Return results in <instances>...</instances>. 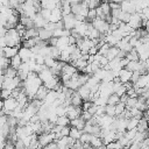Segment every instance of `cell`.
<instances>
[{
	"mask_svg": "<svg viewBox=\"0 0 149 149\" xmlns=\"http://www.w3.org/2000/svg\"><path fill=\"white\" fill-rule=\"evenodd\" d=\"M21 64H22V59L20 58L19 55H15L14 57H12L9 59V66L13 68V69H15V70H19V68H20Z\"/></svg>",
	"mask_w": 149,
	"mask_h": 149,
	"instance_id": "cell-26",
	"label": "cell"
},
{
	"mask_svg": "<svg viewBox=\"0 0 149 149\" xmlns=\"http://www.w3.org/2000/svg\"><path fill=\"white\" fill-rule=\"evenodd\" d=\"M127 24H128L133 30L140 29V28L142 27V17H141V14L137 13V12L130 14V17H129V21L127 22Z\"/></svg>",
	"mask_w": 149,
	"mask_h": 149,
	"instance_id": "cell-4",
	"label": "cell"
},
{
	"mask_svg": "<svg viewBox=\"0 0 149 149\" xmlns=\"http://www.w3.org/2000/svg\"><path fill=\"white\" fill-rule=\"evenodd\" d=\"M2 7H3V5H2V2H1V1H0V9H1V8H2Z\"/></svg>",
	"mask_w": 149,
	"mask_h": 149,
	"instance_id": "cell-50",
	"label": "cell"
},
{
	"mask_svg": "<svg viewBox=\"0 0 149 149\" xmlns=\"http://www.w3.org/2000/svg\"><path fill=\"white\" fill-rule=\"evenodd\" d=\"M37 141H38L40 146L43 148L47 144H49V143L55 141V134L52 132H50V133H42V134L37 135Z\"/></svg>",
	"mask_w": 149,
	"mask_h": 149,
	"instance_id": "cell-6",
	"label": "cell"
},
{
	"mask_svg": "<svg viewBox=\"0 0 149 149\" xmlns=\"http://www.w3.org/2000/svg\"><path fill=\"white\" fill-rule=\"evenodd\" d=\"M120 102V97L119 95H116L115 93H112L108 98H107V105H116V104H119Z\"/></svg>",
	"mask_w": 149,
	"mask_h": 149,
	"instance_id": "cell-33",
	"label": "cell"
},
{
	"mask_svg": "<svg viewBox=\"0 0 149 149\" xmlns=\"http://www.w3.org/2000/svg\"><path fill=\"white\" fill-rule=\"evenodd\" d=\"M126 58L128 59V61H140L139 59V54L136 52V50L133 48L129 52H127L126 54Z\"/></svg>",
	"mask_w": 149,
	"mask_h": 149,
	"instance_id": "cell-35",
	"label": "cell"
},
{
	"mask_svg": "<svg viewBox=\"0 0 149 149\" xmlns=\"http://www.w3.org/2000/svg\"><path fill=\"white\" fill-rule=\"evenodd\" d=\"M118 77H119V79H120V81L122 83V84H126V83H130V78H132V72L129 71V70H127V69H121L120 71H119V74H118Z\"/></svg>",
	"mask_w": 149,
	"mask_h": 149,
	"instance_id": "cell-12",
	"label": "cell"
},
{
	"mask_svg": "<svg viewBox=\"0 0 149 149\" xmlns=\"http://www.w3.org/2000/svg\"><path fill=\"white\" fill-rule=\"evenodd\" d=\"M105 114L108 116H115V106L114 105H106L105 106Z\"/></svg>",
	"mask_w": 149,
	"mask_h": 149,
	"instance_id": "cell-38",
	"label": "cell"
},
{
	"mask_svg": "<svg viewBox=\"0 0 149 149\" xmlns=\"http://www.w3.org/2000/svg\"><path fill=\"white\" fill-rule=\"evenodd\" d=\"M90 88L88 87H86L85 85H81L78 90H77V93L79 94V97L83 99V101H86V100H88V98H90Z\"/></svg>",
	"mask_w": 149,
	"mask_h": 149,
	"instance_id": "cell-21",
	"label": "cell"
},
{
	"mask_svg": "<svg viewBox=\"0 0 149 149\" xmlns=\"http://www.w3.org/2000/svg\"><path fill=\"white\" fill-rule=\"evenodd\" d=\"M101 12L105 14V16H111V7H109V2L108 1H101L99 5Z\"/></svg>",
	"mask_w": 149,
	"mask_h": 149,
	"instance_id": "cell-30",
	"label": "cell"
},
{
	"mask_svg": "<svg viewBox=\"0 0 149 149\" xmlns=\"http://www.w3.org/2000/svg\"><path fill=\"white\" fill-rule=\"evenodd\" d=\"M70 105L74 106V107H81L83 105V99L79 97V94L77 93V91H73L71 97H70Z\"/></svg>",
	"mask_w": 149,
	"mask_h": 149,
	"instance_id": "cell-18",
	"label": "cell"
},
{
	"mask_svg": "<svg viewBox=\"0 0 149 149\" xmlns=\"http://www.w3.org/2000/svg\"><path fill=\"white\" fill-rule=\"evenodd\" d=\"M68 45H70V41H69V36H62V37H58L57 38V42H56V48L59 50V51H63Z\"/></svg>",
	"mask_w": 149,
	"mask_h": 149,
	"instance_id": "cell-17",
	"label": "cell"
},
{
	"mask_svg": "<svg viewBox=\"0 0 149 149\" xmlns=\"http://www.w3.org/2000/svg\"><path fill=\"white\" fill-rule=\"evenodd\" d=\"M35 37H38V29L35 28V27H33V28H28V29H26V33H24L22 40L35 38Z\"/></svg>",
	"mask_w": 149,
	"mask_h": 149,
	"instance_id": "cell-22",
	"label": "cell"
},
{
	"mask_svg": "<svg viewBox=\"0 0 149 149\" xmlns=\"http://www.w3.org/2000/svg\"><path fill=\"white\" fill-rule=\"evenodd\" d=\"M56 63H57V59H55V58H52V57H50V56L44 57V65H45L47 68L51 69V68H54V66L56 65Z\"/></svg>",
	"mask_w": 149,
	"mask_h": 149,
	"instance_id": "cell-36",
	"label": "cell"
},
{
	"mask_svg": "<svg viewBox=\"0 0 149 149\" xmlns=\"http://www.w3.org/2000/svg\"><path fill=\"white\" fill-rule=\"evenodd\" d=\"M63 19V13H62V9H61V6L59 7H56L55 9L51 10V14H50V19H49V22H59L62 21Z\"/></svg>",
	"mask_w": 149,
	"mask_h": 149,
	"instance_id": "cell-11",
	"label": "cell"
},
{
	"mask_svg": "<svg viewBox=\"0 0 149 149\" xmlns=\"http://www.w3.org/2000/svg\"><path fill=\"white\" fill-rule=\"evenodd\" d=\"M92 136L93 135H91V134H88V133H81V136H80V139H79V142H81L83 144H85V143H87V144H90V141H91V139H92Z\"/></svg>",
	"mask_w": 149,
	"mask_h": 149,
	"instance_id": "cell-39",
	"label": "cell"
},
{
	"mask_svg": "<svg viewBox=\"0 0 149 149\" xmlns=\"http://www.w3.org/2000/svg\"><path fill=\"white\" fill-rule=\"evenodd\" d=\"M17 107V101L15 98L13 97H9L8 99H5L3 100V108L1 111L2 114H6V115H9V113L12 111H14L15 108Z\"/></svg>",
	"mask_w": 149,
	"mask_h": 149,
	"instance_id": "cell-5",
	"label": "cell"
},
{
	"mask_svg": "<svg viewBox=\"0 0 149 149\" xmlns=\"http://www.w3.org/2000/svg\"><path fill=\"white\" fill-rule=\"evenodd\" d=\"M3 76H5L6 78H14V77L17 76V70H15V69L8 66V68L3 71Z\"/></svg>",
	"mask_w": 149,
	"mask_h": 149,
	"instance_id": "cell-32",
	"label": "cell"
},
{
	"mask_svg": "<svg viewBox=\"0 0 149 149\" xmlns=\"http://www.w3.org/2000/svg\"><path fill=\"white\" fill-rule=\"evenodd\" d=\"M5 38H6L7 47H20V43H21V40H22L15 28L7 29V33L5 35Z\"/></svg>",
	"mask_w": 149,
	"mask_h": 149,
	"instance_id": "cell-1",
	"label": "cell"
},
{
	"mask_svg": "<svg viewBox=\"0 0 149 149\" xmlns=\"http://www.w3.org/2000/svg\"><path fill=\"white\" fill-rule=\"evenodd\" d=\"M85 125H86V122H85L80 116H79V118H77V119L70 120V127L77 128V129H79V130H81V132H83V129H84Z\"/></svg>",
	"mask_w": 149,
	"mask_h": 149,
	"instance_id": "cell-20",
	"label": "cell"
},
{
	"mask_svg": "<svg viewBox=\"0 0 149 149\" xmlns=\"http://www.w3.org/2000/svg\"><path fill=\"white\" fill-rule=\"evenodd\" d=\"M93 104H94L95 106H106V105H107V98L99 95V97L93 101Z\"/></svg>",
	"mask_w": 149,
	"mask_h": 149,
	"instance_id": "cell-40",
	"label": "cell"
},
{
	"mask_svg": "<svg viewBox=\"0 0 149 149\" xmlns=\"http://www.w3.org/2000/svg\"><path fill=\"white\" fill-rule=\"evenodd\" d=\"M126 111V105L123 102H119L115 105V116H120Z\"/></svg>",
	"mask_w": 149,
	"mask_h": 149,
	"instance_id": "cell-37",
	"label": "cell"
},
{
	"mask_svg": "<svg viewBox=\"0 0 149 149\" xmlns=\"http://www.w3.org/2000/svg\"><path fill=\"white\" fill-rule=\"evenodd\" d=\"M93 28H95L101 35H106V34H111L109 33V23L106 21V20H102V19H99L97 17L93 22H91Z\"/></svg>",
	"mask_w": 149,
	"mask_h": 149,
	"instance_id": "cell-2",
	"label": "cell"
},
{
	"mask_svg": "<svg viewBox=\"0 0 149 149\" xmlns=\"http://www.w3.org/2000/svg\"><path fill=\"white\" fill-rule=\"evenodd\" d=\"M120 8H121V10H122V12L128 13V14H133V13H135V12H136L134 2H133V1H130V0H123V1L120 3Z\"/></svg>",
	"mask_w": 149,
	"mask_h": 149,
	"instance_id": "cell-10",
	"label": "cell"
},
{
	"mask_svg": "<svg viewBox=\"0 0 149 149\" xmlns=\"http://www.w3.org/2000/svg\"><path fill=\"white\" fill-rule=\"evenodd\" d=\"M86 3H87L88 9H95L97 7H99V5H100V0H88Z\"/></svg>",
	"mask_w": 149,
	"mask_h": 149,
	"instance_id": "cell-43",
	"label": "cell"
},
{
	"mask_svg": "<svg viewBox=\"0 0 149 149\" xmlns=\"http://www.w3.org/2000/svg\"><path fill=\"white\" fill-rule=\"evenodd\" d=\"M48 92H49V90H48V88L42 84V85L38 87V90H37V92H36V94H35V98H34V99H37V100L43 101V100L45 99V97H47Z\"/></svg>",
	"mask_w": 149,
	"mask_h": 149,
	"instance_id": "cell-19",
	"label": "cell"
},
{
	"mask_svg": "<svg viewBox=\"0 0 149 149\" xmlns=\"http://www.w3.org/2000/svg\"><path fill=\"white\" fill-rule=\"evenodd\" d=\"M57 97H58V93H57L56 91L51 90V91L48 92V94H47L45 99L43 100V102H44V104H48V105H52V104L55 102V100L57 99Z\"/></svg>",
	"mask_w": 149,
	"mask_h": 149,
	"instance_id": "cell-24",
	"label": "cell"
},
{
	"mask_svg": "<svg viewBox=\"0 0 149 149\" xmlns=\"http://www.w3.org/2000/svg\"><path fill=\"white\" fill-rule=\"evenodd\" d=\"M33 20V23H34V27L37 28V29H41V28H44V26L48 23L47 20H44L40 13H36V15L31 19Z\"/></svg>",
	"mask_w": 149,
	"mask_h": 149,
	"instance_id": "cell-13",
	"label": "cell"
},
{
	"mask_svg": "<svg viewBox=\"0 0 149 149\" xmlns=\"http://www.w3.org/2000/svg\"><path fill=\"white\" fill-rule=\"evenodd\" d=\"M17 55L20 56V58L22 59V62H28L29 59L34 58V54L31 52V50L29 48H26V47H20Z\"/></svg>",
	"mask_w": 149,
	"mask_h": 149,
	"instance_id": "cell-9",
	"label": "cell"
},
{
	"mask_svg": "<svg viewBox=\"0 0 149 149\" xmlns=\"http://www.w3.org/2000/svg\"><path fill=\"white\" fill-rule=\"evenodd\" d=\"M51 37H52V33H51V31H49V30H47V29H44V28L38 29V38H40L41 41L48 42Z\"/></svg>",
	"mask_w": 149,
	"mask_h": 149,
	"instance_id": "cell-23",
	"label": "cell"
},
{
	"mask_svg": "<svg viewBox=\"0 0 149 149\" xmlns=\"http://www.w3.org/2000/svg\"><path fill=\"white\" fill-rule=\"evenodd\" d=\"M6 33H7V29H6L5 27H2V26H0V37H2V36H5V35H6Z\"/></svg>",
	"mask_w": 149,
	"mask_h": 149,
	"instance_id": "cell-47",
	"label": "cell"
},
{
	"mask_svg": "<svg viewBox=\"0 0 149 149\" xmlns=\"http://www.w3.org/2000/svg\"><path fill=\"white\" fill-rule=\"evenodd\" d=\"M119 49L116 48V47H109V49L107 50V52L104 55L108 61H112L113 58H115L116 56H118V54H119Z\"/></svg>",
	"mask_w": 149,
	"mask_h": 149,
	"instance_id": "cell-25",
	"label": "cell"
},
{
	"mask_svg": "<svg viewBox=\"0 0 149 149\" xmlns=\"http://www.w3.org/2000/svg\"><path fill=\"white\" fill-rule=\"evenodd\" d=\"M90 146H91L93 149H98V148H100L101 146H104L101 137H98V136H94V135H93L92 139H91V141H90Z\"/></svg>",
	"mask_w": 149,
	"mask_h": 149,
	"instance_id": "cell-29",
	"label": "cell"
},
{
	"mask_svg": "<svg viewBox=\"0 0 149 149\" xmlns=\"http://www.w3.org/2000/svg\"><path fill=\"white\" fill-rule=\"evenodd\" d=\"M62 22H63V27H64V29L72 30V29L74 28V26H76L77 20H76V16H74L72 13H70V14H68V15H63Z\"/></svg>",
	"mask_w": 149,
	"mask_h": 149,
	"instance_id": "cell-7",
	"label": "cell"
},
{
	"mask_svg": "<svg viewBox=\"0 0 149 149\" xmlns=\"http://www.w3.org/2000/svg\"><path fill=\"white\" fill-rule=\"evenodd\" d=\"M40 3H41V8L42 9H49V10H52L56 7L61 6V3H57L54 0H40Z\"/></svg>",
	"mask_w": 149,
	"mask_h": 149,
	"instance_id": "cell-16",
	"label": "cell"
},
{
	"mask_svg": "<svg viewBox=\"0 0 149 149\" xmlns=\"http://www.w3.org/2000/svg\"><path fill=\"white\" fill-rule=\"evenodd\" d=\"M86 19L88 20V22H90V23H91V22H93V21L97 19V12H95V9H88Z\"/></svg>",
	"mask_w": 149,
	"mask_h": 149,
	"instance_id": "cell-42",
	"label": "cell"
},
{
	"mask_svg": "<svg viewBox=\"0 0 149 149\" xmlns=\"http://www.w3.org/2000/svg\"><path fill=\"white\" fill-rule=\"evenodd\" d=\"M66 108V116L70 119V120H73V119H77L80 116L83 109L81 107H74L72 105H69V106H65Z\"/></svg>",
	"mask_w": 149,
	"mask_h": 149,
	"instance_id": "cell-8",
	"label": "cell"
},
{
	"mask_svg": "<svg viewBox=\"0 0 149 149\" xmlns=\"http://www.w3.org/2000/svg\"><path fill=\"white\" fill-rule=\"evenodd\" d=\"M56 126H61V127H65V126H70V119L66 115L63 116H58L56 120Z\"/></svg>",
	"mask_w": 149,
	"mask_h": 149,
	"instance_id": "cell-31",
	"label": "cell"
},
{
	"mask_svg": "<svg viewBox=\"0 0 149 149\" xmlns=\"http://www.w3.org/2000/svg\"><path fill=\"white\" fill-rule=\"evenodd\" d=\"M140 120L135 119V118H130L127 120V129L126 130H130V129H135L137 127V123H139Z\"/></svg>",
	"mask_w": 149,
	"mask_h": 149,
	"instance_id": "cell-34",
	"label": "cell"
},
{
	"mask_svg": "<svg viewBox=\"0 0 149 149\" xmlns=\"http://www.w3.org/2000/svg\"><path fill=\"white\" fill-rule=\"evenodd\" d=\"M6 144H7L6 137H5V136H2V135H0V149H3V148L6 147Z\"/></svg>",
	"mask_w": 149,
	"mask_h": 149,
	"instance_id": "cell-44",
	"label": "cell"
},
{
	"mask_svg": "<svg viewBox=\"0 0 149 149\" xmlns=\"http://www.w3.org/2000/svg\"><path fill=\"white\" fill-rule=\"evenodd\" d=\"M5 47H7V43H6L5 36H2V37H0V49H3Z\"/></svg>",
	"mask_w": 149,
	"mask_h": 149,
	"instance_id": "cell-45",
	"label": "cell"
},
{
	"mask_svg": "<svg viewBox=\"0 0 149 149\" xmlns=\"http://www.w3.org/2000/svg\"><path fill=\"white\" fill-rule=\"evenodd\" d=\"M136 130L137 132H147V130H149V122H148V120H146L144 118H142L139 121V123H137Z\"/></svg>",
	"mask_w": 149,
	"mask_h": 149,
	"instance_id": "cell-27",
	"label": "cell"
},
{
	"mask_svg": "<svg viewBox=\"0 0 149 149\" xmlns=\"http://www.w3.org/2000/svg\"><path fill=\"white\" fill-rule=\"evenodd\" d=\"M108 2H115V3H121L123 0H107Z\"/></svg>",
	"mask_w": 149,
	"mask_h": 149,
	"instance_id": "cell-48",
	"label": "cell"
},
{
	"mask_svg": "<svg viewBox=\"0 0 149 149\" xmlns=\"http://www.w3.org/2000/svg\"><path fill=\"white\" fill-rule=\"evenodd\" d=\"M109 7H111V10H113V9H119V8H120V3L109 2Z\"/></svg>",
	"mask_w": 149,
	"mask_h": 149,
	"instance_id": "cell-46",
	"label": "cell"
},
{
	"mask_svg": "<svg viewBox=\"0 0 149 149\" xmlns=\"http://www.w3.org/2000/svg\"><path fill=\"white\" fill-rule=\"evenodd\" d=\"M9 97H12V91L6 90V88H1V90H0V99H1V100L8 99Z\"/></svg>",
	"mask_w": 149,
	"mask_h": 149,
	"instance_id": "cell-41",
	"label": "cell"
},
{
	"mask_svg": "<svg viewBox=\"0 0 149 149\" xmlns=\"http://www.w3.org/2000/svg\"><path fill=\"white\" fill-rule=\"evenodd\" d=\"M21 149H29V148H27V147H23V148H21Z\"/></svg>",
	"mask_w": 149,
	"mask_h": 149,
	"instance_id": "cell-51",
	"label": "cell"
},
{
	"mask_svg": "<svg viewBox=\"0 0 149 149\" xmlns=\"http://www.w3.org/2000/svg\"><path fill=\"white\" fill-rule=\"evenodd\" d=\"M19 48H20V47H5V48L2 49L3 57L10 59V58L14 57L15 55H17V52H19Z\"/></svg>",
	"mask_w": 149,
	"mask_h": 149,
	"instance_id": "cell-15",
	"label": "cell"
},
{
	"mask_svg": "<svg viewBox=\"0 0 149 149\" xmlns=\"http://www.w3.org/2000/svg\"><path fill=\"white\" fill-rule=\"evenodd\" d=\"M81 130L77 129V128H73V127H70V132H69V137H71L73 141H79L80 136H81Z\"/></svg>",
	"mask_w": 149,
	"mask_h": 149,
	"instance_id": "cell-28",
	"label": "cell"
},
{
	"mask_svg": "<svg viewBox=\"0 0 149 149\" xmlns=\"http://www.w3.org/2000/svg\"><path fill=\"white\" fill-rule=\"evenodd\" d=\"M21 79L16 76L14 78H6L3 79V83H2V87L1 88H6V90H9V91H14L15 88L17 87H21Z\"/></svg>",
	"mask_w": 149,
	"mask_h": 149,
	"instance_id": "cell-3",
	"label": "cell"
},
{
	"mask_svg": "<svg viewBox=\"0 0 149 149\" xmlns=\"http://www.w3.org/2000/svg\"><path fill=\"white\" fill-rule=\"evenodd\" d=\"M85 37H87L88 40H98V38H100V37H101V34H100L95 28H93L92 23H90V26H88V29H87V31H86Z\"/></svg>",
	"mask_w": 149,
	"mask_h": 149,
	"instance_id": "cell-14",
	"label": "cell"
},
{
	"mask_svg": "<svg viewBox=\"0 0 149 149\" xmlns=\"http://www.w3.org/2000/svg\"><path fill=\"white\" fill-rule=\"evenodd\" d=\"M2 108H3V100L0 99V112L2 111Z\"/></svg>",
	"mask_w": 149,
	"mask_h": 149,
	"instance_id": "cell-49",
	"label": "cell"
}]
</instances>
